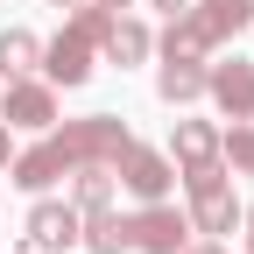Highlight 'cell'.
<instances>
[{"label": "cell", "instance_id": "cell-11", "mask_svg": "<svg viewBox=\"0 0 254 254\" xmlns=\"http://www.w3.org/2000/svg\"><path fill=\"white\" fill-rule=\"evenodd\" d=\"M155 92H163L170 106H190V99H205V64L163 57V71H155Z\"/></svg>", "mask_w": 254, "mask_h": 254}, {"label": "cell", "instance_id": "cell-7", "mask_svg": "<svg viewBox=\"0 0 254 254\" xmlns=\"http://www.w3.org/2000/svg\"><path fill=\"white\" fill-rule=\"evenodd\" d=\"M0 120H7V127H28V134L57 127V85H36V78H7V92H0Z\"/></svg>", "mask_w": 254, "mask_h": 254}, {"label": "cell", "instance_id": "cell-8", "mask_svg": "<svg viewBox=\"0 0 254 254\" xmlns=\"http://www.w3.org/2000/svg\"><path fill=\"white\" fill-rule=\"evenodd\" d=\"M78 233H85L78 205H57V198H36V205H28V247H36V254H64V247H78Z\"/></svg>", "mask_w": 254, "mask_h": 254}, {"label": "cell", "instance_id": "cell-9", "mask_svg": "<svg viewBox=\"0 0 254 254\" xmlns=\"http://www.w3.org/2000/svg\"><path fill=\"white\" fill-rule=\"evenodd\" d=\"M170 163L190 177V170H212L219 163V127L212 120H177L170 127Z\"/></svg>", "mask_w": 254, "mask_h": 254}, {"label": "cell", "instance_id": "cell-15", "mask_svg": "<svg viewBox=\"0 0 254 254\" xmlns=\"http://www.w3.org/2000/svg\"><path fill=\"white\" fill-rule=\"evenodd\" d=\"M92 254H120L127 247V219L120 212H85V233H78Z\"/></svg>", "mask_w": 254, "mask_h": 254}, {"label": "cell", "instance_id": "cell-17", "mask_svg": "<svg viewBox=\"0 0 254 254\" xmlns=\"http://www.w3.org/2000/svg\"><path fill=\"white\" fill-rule=\"evenodd\" d=\"M113 21H120V7H99V0H85V7H71V28H78V36H85L92 50H99V43L113 36Z\"/></svg>", "mask_w": 254, "mask_h": 254}, {"label": "cell", "instance_id": "cell-20", "mask_svg": "<svg viewBox=\"0 0 254 254\" xmlns=\"http://www.w3.org/2000/svg\"><path fill=\"white\" fill-rule=\"evenodd\" d=\"M7 155H14V148H7V120H0V170H7Z\"/></svg>", "mask_w": 254, "mask_h": 254}, {"label": "cell", "instance_id": "cell-5", "mask_svg": "<svg viewBox=\"0 0 254 254\" xmlns=\"http://www.w3.org/2000/svg\"><path fill=\"white\" fill-rule=\"evenodd\" d=\"M113 177H120L127 190H134L141 205H155V198H170V184H177V163H170L163 148H141V141H127V148H120V163H113Z\"/></svg>", "mask_w": 254, "mask_h": 254}, {"label": "cell", "instance_id": "cell-21", "mask_svg": "<svg viewBox=\"0 0 254 254\" xmlns=\"http://www.w3.org/2000/svg\"><path fill=\"white\" fill-rule=\"evenodd\" d=\"M233 7H240V21H254V0H233Z\"/></svg>", "mask_w": 254, "mask_h": 254}, {"label": "cell", "instance_id": "cell-3", "mask_svg": "<svg viewBox=\"0 0 254 254\" xmlns=\"http://www.w3.org/2000/svg\"><path fill=\"white\" fill-rule=\"evenodd\" d=\"M190 226L198 233H233L240 226V198H233V184H226V163H212V170H190Z\"/></svg>", "mask_w": 254, "mask_h": 254}, {"label": "cell", "instance_id": "cell-13", "mask_svg": "<svg viewBox=\"0 0 254 254\" xmlns=\"http://www.w3.org/2000/svg\"><path fill=\"white\" fill-rule=\"evenodd\" d=\"M99 50H106V64H120V71H127V64H141V57L155 50V36H148L141 21H127V14H120V21H113V36H106Z\"/></svg>", "mask_w": 254, "mask_h": 254}, {"label": "cell", "instance_id": "cell-25", "mask_svg": "<svg viewBox=\"0 0 254 254\" xmlns=\"http://www.w3.org/2000/svg\"><path fill=\"white\" fill-rule=\"evenodd\" d=\"M0 85H7V78H0Z\"/></svg>", "mask_w": 254, "mask_h": 254}, {"label": "cell", "instance_id": "cell-4", "mask_svg": "<svg viewBox=\"0 0 254 254\" xmlns=\"http://www.w3.org/2000/svg\"><path fill=\"white\" fill-rule=\"evenodd\" d=\"M127 247H134V254H184L190 247V219L155 198L141 212H127Z\"/></svg>", "mask_w": 254, "mask_h": 254}, {"label": "cell", "instance_id": "cell-18", "mask_svg": "<svg viewBox=\"0 0 254 254\" xmlns=\"http://www.w3.org/2000/svg\"><path fill=\"white\" fill-rule=\"evenodd\" d=\"M148 7H163V14H184V7H190V0H148Z\"/></svg>", "mask_w": 254, "mask_h": 254}, {"label": "cell", "instance_id": "cell-16", "mask_svg": "<svg viewBox=\"0 0 254 254\" xmlns=\"http://www.w3.org/2000/svg\"><path fill=\"white\" fill-rule=\"evenodd\" d=\"M219 163L254 177V120H233V134H219Z\"/></svg>", "mask_w": 254, "mask_h": 254}, {"label": "cell", "instance_id": "cell-19", "mask_svg": "<svg viewBox=\"0 0 254 254\" xmlns=\"http://www.w3.org/2000/svg\"><path fill=\"white\" fill-rule=\"evenodd\" d=\"M240 226H247V254H254V205H247V212H240Z\"/></svg>", "mask_w": 254, "mask_h": 254}, {"label": "cell", "instance_id": "cell-12", "mask_svg": "<svg viewBox=\"0 0 254 254\" xmlns=\"http://www.w3.org/2000/svg\"><path fill=\"white\" fill-rule=\"evenodd\" d=\"M43 64V36H28V28H0V78H28Z\"/></svg>", "mask_w": 254, "mask_h": 254}, {"label": "cell", "instance_id": "cell-6", "mask_svg": "<svg viewBox=\"0 0 254 254\" xmlns=\"http://www.w3.org/2000/svg\"><path fill=\"white\" fill-rule=\"evenodd\" d=\"M205 99L226 113V120H254V64H247V57L205 64Z\"/></svg>", "mask_w": 254, "mask_h": 254}, {"label": "cell", "instance_id": "cell-24", "mask_svg": "<svg viewBox=\"0 0 254 254\" xmlns=\"http://www.w3.org/2000/svg\"><path fill=\"white\" fill-rule=\"evenodd\" d=\"M99 7H127V0H99Z\"/></svg>", "mask_w": 254, "mask_h": 254}, {"label": "cell", "instance_id": "cell-22", "mask_svg": "<svg viewBox=\"0 0 254 254\" xmlns=\"http://www.w3.org/2000/svg\"><path fill=\"white\" fill-rule=\"evenodd\" d=\"M184 254H226V247H219V240H212V247H184Z\"/></svg>", "mask_w": 254, "mask_h": 254}, {"label": "cell", "instance_id": "cell-23", "mask_svg": "<svg viewBox=\"0 0 254 254\" xmlns=\"http://www.w3.org/2000/svg\"><path fill=\"white\" fill-rule=\"evenodd\" d=\"M43 7H85V0H43Z\"/></svg>", "mask_w": 254, "mask_h": 254}, {"label": "cell", "instance_id": "cell-1", "mask_svg": "<svg viewBox=\"0 0 254 254\" xmlns=\"http://www.w3.org/2000/svg\"><path fill=\"white\" fill-rule=\"evenodd\" d=\"M134 141V127H127L120 113H85V120H64V127H43L36 148L7 155V170L21 190H50L57 177H71L85 163H120V148Z\"/></svg>", "mask_w": 254, "mask_h": 254}, {"label": "cell", "instance_id": "cell-14", "mask_svg": "<svg viewBox=\"0 0 254 254\" xmlns=\"http://www.w3.org/2000/svg\"><path fill=\"white\" fill-rule=\"evenodd\" d=\"M71 177H78V219L85 212H113V163H85Z\"/></svg>", "mask_w": 254, "mask_h": 254}, {"label": "cell", "instance_id": "cell-10", "mask_svg": "<svg viewBox=\"0 0 254 254\" xmlns=\"http://www.w3.org/2000/svg\"><path fill=\"white\" fill-rule=\"evenodd\" d=\"M43 71H50V85H85L92 78V43L78 28H64L57 43H43Z\"/></svg>", "mask_w": 254, "mask_h": 254}, {"label": "cell", "instance_id": "cell-2", "mask_svg": "<svg viewBox=\"0 0 254 254\" xmlns=\"http://www.w3.org/2000/svg\"><path fill=\"white\" fill-rule=\"evenodd\" d=\"M233 28H247L233 0H190V7H184V14H170V28H163V57L205 64V57H212L219 43L233 36Z\"/></svg>", "mask_w": 254, "mask_h": 254}]
</instances>
